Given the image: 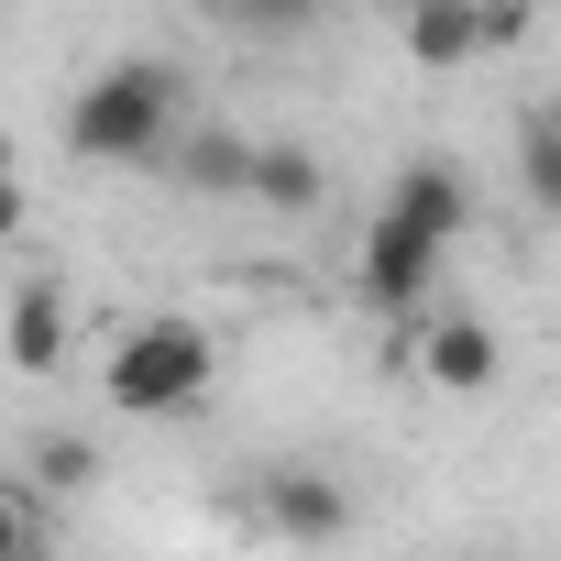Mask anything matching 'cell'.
Returning <instances> with one entry per match:
<instances>
[{
    "instance_id": "obj_1",
    "label": "cell",
    "mask_w": 561,
    "mask_h": 561,
    "mask_svg": "<svg viewBox=\"0 0 561 561\" xmlns=\"http://www.w3.org/2000/svg\"><path fill=\"white\" fill-rule=\"evenodd\" d=\"M187 122V67L176 56H111L100 78L67 89V154L89 165H154Z\"/></svg>"
},
{
    "instance_id": "obj_3",
    "label": "cell",
    "mask_w": 561,
    "mask_h": 561,
    "mask_svg": "<svg viewBox=\"0 0 561 561\" xmlns=\"http://www.w3.org/2000/svg\"><path fill=\"white\" fill-rule=\"evenodd\" d=\"M440 264H451V231L386 187V209L364 220V253H353V275H364V309H375V320H397V331H419V309L440 298Z\"/></svg>"
},
{
    "instance_id": "obj_9",
    "label": "cell",
    "mask_w": 561,
    "mask_h": 561,
    "mask_svg": "<svg viewBox=\"0 0 561 561\" xmlns=\"http://www.w3.org/2000/svg\"><path fill=\"white\" fill-rule=\"evenodd\" d=\"M397 45L419 67H473L484 56V23H473V0H408L397 12Z\"/></svg>"
},
{
    "instance_id": "obj_11",
    "label": "cell",
    "mask_w": 561,
    "mask_h": 561,
    "mask_svg": "<svg viewBox=\"0 0 561 561\" xmlns=\"http://www.w3.org/2000/svg\"><path fill=\"white\" fill-rule=\"evenodd\" d=\"M34 473H45L56 495H78V484H100V451H89V440H34Z\"/></svg>"
},
{
    "instance_id": "obj_7",
    "label": "cell",
    "mask_w": 561,
    "mask_h": 561,
    "mask_svg": "<svg viewBox=\"0 0 561 561\" xmlns=\"http://www.w3.org/2000/svg\"><path fill=\"white\" fill-rule=\"evenodd\" d=\"M165 176H187L198 198H242V176H253V133H220V122H176V144L154 154Z\"/></svg>"
},
{
    "instance_id": "obj_2",
    "label": "cell",
    "mask_w": 561,
    "mask_h": 561,
    "mask_svg": "<svg viewBox=\"0 0 561 561\" xmlns=\"http://www.w3.org/2000/svg\"><path fill=\"white\" fill-rule=\"evenodd\" d=\"M209 386H220V342H209L198 320H144V331H122V353H111V375H100V397H111L122 419H198Z\"/></svg>"
},
{
    "instance_id": "obj_8",
    "label": "cell",
    "mask_w": 561,
    "mask_h": 561,
    "mask_svg": "<svg viewBox=\"0 0 561 561\" xmlns=\"http://www.w3.org/2000/svg\"><path fill=\"white\" fill-rule=\"evenodd\" d=\"M320 198H331V176H320V154H309V144H253L242 209H275V220H309Z\"/></svg>"
},
{
    "instance_id": "obj_12",
    "label": "cell",
    "mask_w": 561,
    "mask_h": 561,
    "mask_svg": "<svg viewBox=\"0 0 561 561\" xmlns=\"http://www.w3.org/2000/svg\"><path fill=\"white\" fill-rule=\"evenodd\" d=\"M220 12H231L242 34H309V12H320V0H220Z\"/></svg>"
},
{
    "instance_id": "obj_10",
    "label": "cell",
    "mask_w": 561,
    "mask_h": 561,
    "mask_svg": "<svg viewBox=\"0 0 561 561\" xmlns=\"http://www.w3.org/2000/svg\"><path fill=\"white\" fill-rule=\"evenodd\" d=\"M517 187H528V209L561 220V100H539V111L517 122Z\"/></svg>"
},
{
    "instance_id": "obj_15",
    "label": "cell",
    "mask_w": 561,
    "mask_h": 561,
    "mask_svg": "<svg viewBox=\"0 0 561 561\" xmlns=\"http://www.w3.org/2000/svg\"><path fill=\"white\" fill-rule=\"evenodd\" d=\"M23 550H34V517H23L12 495H0V561H23Z\"/></svg>"
},
{
    "instance_id": "obj_5",
    "label": "cell",
    "mask_w": 561,
    "mask_h": 561,
    "mask_svg": "<svg viewBox=\"0 0 561 561\" xmlns=\"http://www.w3.org/2000/svg\"><path fill=\"white\" fill-rule=\"evenodd\" d=\"M67 342H78V309L56 275H23L12 309H0V353H12L23 375H67Z\"/></svg>"
},
{
    "instance_id": "obj_6",
    "label": "cell",
    "mask_w": 561,
    "mask_h": 561,
    "mask_svg": "<svg viewBox=\"0 0 561 561\" xmlns=\"http://www.w3.org/2000/svg\"><path fill=\"white\" fill-rule=\"evenodd\" d=\"M264 528H287V539H342V528H353V495H342L331 473H309V462H275V473H264Z\"/></svg>"
},
{
    "instance_id": "obj_4",
    "label": "cell",
    "mask_w": 561,
    "mask_h": 561,
    "mask_svg": "<svg viewBox=\"0 0 561 561\" xmlns=\"http://www.w3.org/2000/svg\"><path fill=\"white\" fill-rule=\"evenodd\" d=\"M506 375V342L484 331V320H462V309H419V386H440V397H484Z\"/></svg>"
},
{
    "instance_id": "obj_13",
    "label": "cell",
    "mask_w": 561,
    "mask_h": 561,
    "mask_svg": "<svg viewBox=\"0 0 561 561\" xmlns=\"http://www.w3.org/2000/svg\"><path fill=\"white\" fill-rule=\"evenodd\" d=\"M528 12H539V0H473V23H484V56H495V45H517V34H528Z\"/></svg>"
},
{
    "instance_id": "obj_14",
    "label": "cell",
    "mask_w": 561,
    "mask_h": 561,
    "mask_svg": "<svg viewBox=\"0 0 561 561\" xmlns=\"http://www.w3.org/2000/svg\"><path fill=\"white\" fill-rule=\"evenodd\" d=\"M0 231H23V154L0 144Z\"/></svg>"
}]
</instances>
